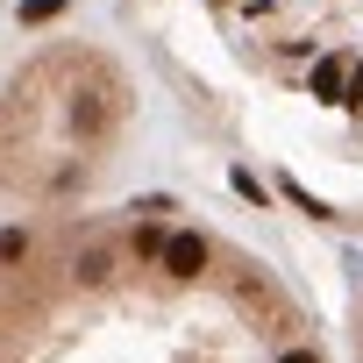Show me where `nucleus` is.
<instances>
[{
    "instance_id": "1",
    "label": "nucleus",
    "mask_w": 363,
    "mask_h": 363,
    "mask_svg": "<svg viewBox=\"0 0 363 363\" xmlns=\"http://www.w3.org/2000/svg\"><path fill=\"white\" fill-rule=\"evenodd\" d=\"M0 363H342L299 285L178 200L0 221Z\"/></svg>"
},
{
    "instance_id": "2",
    "label": "nucleus",
    "mask_w": 363,
    "mask_h": 363,
    "mask_svg": "<svg viewBox=\"0 0 363 363\" xmlns=\"http://www.w3.org/2000/svg\"><path fill=\"white\" fill-rule=\"evenodd\" d=\"M186 86L335 221H363V0H135Z\"/></svg>"
},
{
    "instance_id": "3",
    "label": "nucleus",
    "mask_w": 363,
    "mask_h": 363,
    "mask_svg": "<svg viewBox=\"0 0 363 363\" xmlns=\"http://www.w3.org/2000/svg\"><path fill=\"white\" fill-rule=\"evenodd\" d=\"M143 128V86L114 43L50 36L0 79V200L22 214L93 207Z\"/></svg>"
},
{
    "instance_id": "4",
    "label": "nucleus",
    "mask_w": 363,
    "mask_h": 363,
    "mask_svg": "<svg viewBox=\"0 0 363 363\" xmlns=\"http://www.w3.org/2000/svg\"><path fill=\"white\" fill-rule=\"evenodd\" d=\"M342 363H363V278L349 285V306H342Z\"/></svg>"
}]
</instances>
